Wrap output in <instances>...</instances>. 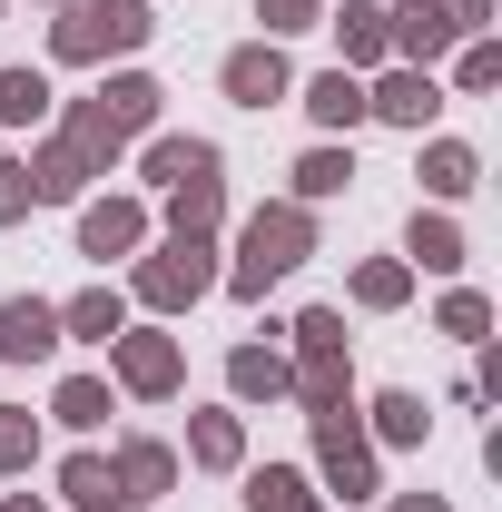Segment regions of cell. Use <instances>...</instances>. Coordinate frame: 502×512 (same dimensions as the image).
Masks as SVG:
<instances>
[{"label": "cell", "instance_id": "cell-1", "mask_svg": "<svg viewBox=\"0 0 502 512\" xmlns=\"http://www.w3.org/2000/svg\"><path fill=\"white\" fill-rule=\"evenodd\" d=\"M315 247H325L315 207H296V197H266V207H247V217H237V247H227V266H217V296L266 306V296H276L296 266H315Z\"/></svg>", "mask_w": 502, "mask_h": 512}, {"label": "cell", "instance_id": "cell-2", "mask_svg": "<svg viewBox=\"0 0 502 512\" xmlns=\"http://www.w3.org/2000/svg\"><path fill=\"white\" fill-rule=\"evenodd\" d=\"M158 40V10L148 0H60L50 20V69H119Z\"/></svg>", "mask_w": 502, "mask_h": 512}, {"label": "cell", "instance_id": "cell-3", "mask_svg": "<svg viewBox=\"0 0 502 512\" xmlns=\"http://www.w3.org/2000/svg\"><path fill=\"white\" fill-rule=\"evenodd\" d=\"M128 306H148L158 325H178L197 316L207 296H217V247L207 237H188V247H168V237H148V247L128 256V286H119Z\"/></svg>", "mask_w": 502, "mask_h": 512}, {"label": "cell", "instance_id": "cell-4", "mask_svg": "<svg viewBox=\"0 0 502 512\" xmlns=\"http://www.w3.org/2000/svg\"><path fill=\"white\" fill-rule=\"evenodd\" d=\"M315 424V493H325V503H345V512H365L384 493V453L365 444V414H355V404H335V414H306Z\"/></svg>", "mask_w": 502, "mask_h": 512}, {"label": "cell", "instance_id": "cell-5", "mask_svg": "<svg viewBox=\"0 0 502 512\" xmlns=\"http://www.w3.org/2000/svg\"><path fill=\"white\" fill-rule=\"evenodd\" d=\"M99 355H109V384H119L128 404H168V394L188 384V345H178V325H158V316L119 325Z\"/></svg>", "mask_w": 502, "mask_h": 512}, {"label": "cell", "instance_id": "cell-6", "mask_svg": "<svg viewBox=\"0 0 502 512\" xmlns=\"http://www.w3.org/2000/svg\"><path fill=\"white\" fill-rule=\"evenodd\" d=\"M69 237H79V256L109 276V266H128V256L158 237V207H148L138 188H89V197H79V227H69Z\"/></svg>", "mask_w": 502, "mask_h": 512}, {"label": "cell", "instance_id": "cell-7", "mask_svg": "<svg viewBox=\"0 0 502 512\" xmlns=\"http://www.w3.org/2000/svg\"><path fill=\"white\" fill-rule=\"evenodd\" d=\"M128 168H138L148 197H168V188H188V178H227V148L197 138V128H148V138L128 148Z\"/></svg>", "mask_w": 502, "mask_h": 512}, {"label": "cell", "instance_id": "cell-8", "mask_svg": "<svg viewBox=\"0 0 502 512\" xmlns=\"http://www.w3.org/2000/svg\"><path fill=\"white\" fill-rule=\"evenodd\" d=\"M365 119L404 128V138H434V119H443V69H404V60H384L375 79H365Z\"/></svg>", "mask_w": 502, "mask_h": 512}, {"label": "cell", "instance_id": "cell-9", "mask_svg": "<svg viewBox=\"0 0 502 512\" xmlns=\"http://www.w3.org/2000/svg\"><path fill=\"white\" fill-rule=\"evenodd\" d=\"M217 89H227L237 109H256V119L286 109V99H296V60H286V40H237V50L217 60Z\"/></svg>", "mask_w": 502, "mask_h": 512}, {"label": "cell", "instance_id": "cell-10", "mask_svg": "<svg viewBox=\"0 0 502 512\" xmlns=\"http://www.w3.org/2000/svg\"><path fill=\"white\" fill-rule=\"evenodd\" d=\"M453 40H463V30H453L443 0H384V50H394L404 69H443Z\"/></svg>", "mask_w": 502, "mask_h": 512}, {"label": "cell", "instance_id": "cell-11", "mask_svg": "<svg viewBox=\"0 0 502 512\" xmlns=\"http://www.w3.org/2000/svg\"><path fill=\"white\" fill-rule=\"evenodd\" d=\"M286 325H266V335H247V345H227V404L247 414V404H286Z\"/></svg>", "mask_w": 502, "mask_h": 512}, {"label": "cell", "instance_id": "cell-12", "mask_svg": "<svg viewBox=\"0 0 502 512\" xmlns=\"http://www.w3.org/2000/svg\"><path fill=\"white\" fill-rule=\"evenodd\" d=\"M109 473H119L128 503H168L188 463H178V444H168V434H109Z\"/></svg>", "mask_w": 502, "mask_h": 512}, {"label": "cell", "instance_id": "cell-13", "mask_svg": "<svg viewBox=\"0 0 502 512\" xmlns=\"http://www.w3.org/2000/svg\"><path fill=\"white\" fill-rule=\"evenodd\" d=\"M355 414H365V444H375V453H424V444H434V414H424V394H414V384L355 394Z\"/></svg>", "mask_w": 502, "mask_h": 512}, {"label": "cell", "instance_id": "cell-14", "mask_svg": "<svg viewBox=\"0 0 502 512\" xmlns=\"http://www.w3.org/2000/svg\"><path fill=\"white\" fill-rule=\"evenodd\" d=\"M414 178H424V207H463V197L483 188V148L473 138H414Z\"/></svg>", "mask_w": 502, "mask_h": 512}, {"label": "cell", "instance_id": "cell-15", "mask_svg": "<svg viewBox=\"0 0 502 512\" xmlns=\"http://www.w3.org/2000/svg\"><path fill=\"white\" fill-rule=\"evenodd\" d=\"M89 99H99V119L119 128L128 148H138V138H148V128H168V89H158V79H148V69H109V79H99V89H89Z\"/></svg>", "mask_w": 502, "mask_h": 512}, {"label": "cell", "instance_id": "cell-16", "mask_svg": "<svg viewBox=\"0 0 502 512\" xmlns=\"http://www.w3.org/2000/svg\"><path fill=\"white\" fill-rule=\"evenodd\" d=\"M404 266H414V276H463V266H473L463 217H453V207H414V217H404Z\"/></svg>", "mask_w": 502, "mask_h": 512}, {"label": "cell", "instance_id": "cell-17", "mask_svg": "<svg viewBox=\"0 0 502 512\" xmlns=\"http://www.w3.org/2000/svg\"><path fill=\"white\" fill-rule=\"evenodd\" d=\"M0 365H60V306L50 296H10L0 306Z\"/></svg>", "mask_w": 502, "mask_h": 512}, {"label": "cell", "instance_id": "cell-18", "mask_svg": "<svg viewBox=\"0 0 502 512\" xmlns=\"http://www.w3.org/2000/svg\"><path fill=\"white\" fill-rule=\"evenodd\" d=\"M178 463L237 483V473H247V414H237V404H197V414H188V453H178Z\"/></svg>", "mask_w": 502, "mask_h": 512}, {"label": "cell", "instance_id": "cell-19", "mask_svg": "<svg viewBox=\"0 0 502 512\" xmlns=\"http://www.w3.org/2000/svg\"><path fill=\"white\" fill-rule=\"evenodd\" d=\"M158 237L168 247H188V237H227V178H188V188H168V207H158Z\"/></svg>", "mask_w": 502, "mask_h": 512}, {"label": "cell", "instance_id": "cell-20", "mask_svg": "<svg viewBox=\"0 0 502 512\" xmlns=\"http://www.w3.org/2000/svg\"><path fill=\"white\" fill-rule=\"evenodd\" d=\"M20 168H30V197H40V207H79V197L99 188V178H89V158L69 148L60 128H50V138H30V158H20Z\"/></svg>", "mask_w": 502, "mask_h": 512}, {"label": "cell", "instance_id": "cell-21", "mask_svg": "<svg viewBox=\"0 0 502 512\" xmlns=\"http://www.w3.org/2000/svg\"><path fill=\"white\" fill-rule=\"evenodd\" d=\"M296 109H306L325 138H355V128H365V79H355V69H315V79H296Z\"/></svg>", "mask_w": 502, "mask_h": 512}, {"label": "cell", "instance_id": "cell-22", "mask_svg": "<svg viewBox=\"0 0 502 512\" xmlns=\"http://www.w3.org/2000/svg\"><path fill=\"white\" fill-rule=\"evenodd\" d=\"M109 414H119V384H109V375H60L40 424H60V434H79V444H89V434H109Z\"/></svg>", "mask_w": 502, "mask_h": 512}, {"label": "cell", "instance_id": "cell-23", "mask_svg": "<svg viewBox=\"0 0 502 512\" xmlns=\"http://www.w3.org/2000/svg\"><path fill=\"white\" fill-rule=\"evenodd\" d=\"M325 30H335V69H355V79H375L394 50H384V0H345V10H325Z\"/></svg>", "mask_w": 502, "mask_h": 512}, {"label": "cell", "instance_id": "cell-24", "mask_svg": "<svg viewBox=\"0 0 502 512\" xmlns=\"http://www.w3.org/2000/svg\"><path fill=\"white\" fill-rule=\"evenodd\" d=\"M345 188H355V138H315L306 158L286 168V197L296 207H335Z\"/></svg>", "mask_w": 502, "mask_h": 512}, {"label": "cell", "instance_id": "cell-25", "mask_svg": "<svg viewBox=\"0 0 502 512\" xmlns=\"http://www.w3.org/2000/svg\"><path fill=\"white\" fill-rule=\"evenodd\" d=\"M237 503L247 512H325V493H315L306 463H247L237 473Z\"/></svg>", "mask_w": 502, "mask_h": 512}, {"label": "cell", "instance_id": "cell-26", "mask_svg": "<svg viewBox=\"0 0 502 512\" xmlns=\"http://www.w3.org/2000/svg\"><path fill=\"white\" fill-rule=\"evenodd\" d=\"M50 119H60V89H50V69L10 60V69H0V128H10V138H40Z\"/></svg>", "mask_w": 502, "mask_h": 512}, {"label": "cell", "instance_id": "cell-27", "mask_svg": "<svg viewBox=\"0 0 502 512\" xmlns=\"http://www.w3.org/2000/svg\"><path fill=\"white\" fill-rule=\"evenodd\" d=\"M414 286H424V276H414L404 256H355V276H345L355 316H404V306H414Z\"/></svg>", "mask_w": 502, "mask_h": 512}, {"label": "cell", "instance_id": "cell-28", "mask_svg": "<svg viewBox=\"0 0 502 512\" xmlns=\"http://www.w3.org/2000/svg\"><path fill=\"white\" fill-rule=\"evenodd\" d=\"M60 138L89 158V178H119V168H128V138L99 119V99H60Z\"/></svg>", "mask_w": 502, "mask_h": 512}, {"label": "cell", "instance_id": "cell-29", "mask_svg": "<svg viewBox=\"0 0 502 512\" xmlns=\"http://www.w3.org/2000/svg\"><path fill=\"white\" fill-rule=\"evenodd\" d=\"M128 325V296L99 276V286H79V296H60V345H109Z\"/></svg>", "mask_w": 502, "mask_h": 512}, {"label": "cell", "instance_id": "cell-30", "mask_svg": "<svg viewBox=\"0 0 502 512\" xmlns=\"http://www.w3.org/2000/svg\"><path fill=\"white\" fill-rule=\"evenodd\" d=\"M286 365H296V355H286ZM286 404H296V414L355 404V355H315V365H296V375H286Z\"/></svg>", "mask_w": 502, "mask_h": 512}, {"label": "cell", "instance_id": "cell-31", "mask_svg": "<svg viewBox=\"0 0 502 512\" xmlns=\"http://www.w3.org/2000/svg\"><path fill=\"white\" fill-rule=\"evenodd\" d=\"M40 453H50V424H40L30 404H0V483H30Z\"/></svg>", "mask_w": 502, "mask_h": 512}, {"label": "cell", "instance_id": "cell-32", "mask_svg": "<svg viewBox=\"0 0 502 512\" xmlns=\"http://www.w3.org/2000/svg\"><path fill=\"white\" fill-rule=\"evenodd\" d=\"M50 483H60V503H69V512H89V503H109V493H119V473H109V453H99V444L60 453V473H50Z\"/></svg>", "mask_w": 502, "mask_h": 512}, {"label": "cell", "instance_id": "cell-33", "mask_svg": "<svg viewBox=\"0 0 502 512\" xmlns=\"http://www.w3.org/2000/svg\"><path fill=\"white\" fill-rule=\"evenodd\" d=\"M502 89V40H453V79H443V99H493Z\"/></svg>", "mask_w": 502, "mask_h": 512}, {"label": "cell", "instance_id": "cell-34", "mask_svg": "<svg viewBox=\"0 0 502 512\" xmlns=\"http://www.w3.org/2000/svg\"><path fill=\"white\" fill-rule=\"evenodd\" d=\"M286 355H296V365H315V355H355L345 306H306V316H286Z\"/></svg>", "mask_w": 502, "mask_h": 512}, {"label": "cell", "instance_id": "cell-35", "mask_svg": "<svg viewBox=\"0 0 502 512\" xmlns=\"http://www.w3.org/2000/svg\"><path fill=\"white\" fill-rule=\"evenodd\" d=\"M434 325L453 335V345H493V296L453 276V286H443V306H434Z\"/></svg>", "mask_w": 502, "mask_h": 512}, {"label": "cell", "instance_id": "cell-36", "mask_svg": "<svg viewBox=\"0 0 502 512\" xmlns=\"http://www.w3.org/2000/svg\"><path fill=\"white\" fill-rule=\"evenodd\" d=\"M325 10L335 0H256V40H306V30H325Z\"/></svg>", "mask_w": 502, "mask_h": 512}, {"label": "cell", "instance_id": "cell-37", "mask_svg": "<svg viewBox=\"0 0 502 512\" xmlns=\"http://www.w3.org/2000/svg\"><path fill=\"white\" fill-rule=\"evenodd\" d=\"M40 197H30V168H20V148H0V227H20Z\"/></svg>", "mask_w": 502, "mask_h": 512}, {"label": "cell", "instance_id": "cell-38", "mask_svg": "<svg viewBox=\"0 0 502 512\" xmlns=\"http://www.w3.org/2000/svg\"><path fill=\"white\" fill-rule=\"evenodd\" d=\"M443 10H453V30H463V40H483V30H493V0H443Z\"/></svg>", "mask_w": 502, "mask_h": 512}, {"label": "cell", "instance_id": "cell-39", "mask_svg": "<svg viewBox=\"0 0 502 512\" xmlns=\"http://www.w3.org/2000/svg\"><path fill=\"white\" fill-rule=\"evenodd\" d=\"M384 512H453V503H443V493H394Z\"/></svg>", "mask_w": 502, "mask_h": 512}, {"label": "cell", "instance_id": "cell-40", "mask_svg": "<svg viewBox=\"0 0 502 512\" xmlns=\"http://www.w3.org/2000/svg\"><path fill=\"white\" fill-rule=\"evenodd\" d=\"M0 512H50V503H40V493H0Z\"/></svg>", "mask_w": 502, "mask_h": 512}, {"label": "cell", "instance_id": "cell-41", "mask_svg": "<svg viewBox=\"0 0 502 512\" xmlns=\"http://www.w3.org/2000/svg\"><path fill=\"white\" fill-rule=\"evenodd\" d=\"M89 512H148V503H128V493H109V503H89Z\"/></svg>", "mask_w": 502, "mask_h": 512}, {"label": "cell", "instance_id": "cell-42", "mask_svg": "<svg viewBox=\"0 0 502 512\" xmlns=\"http://www.w3.org/2000/svg\"><path fill=\"white\" fill-rule=\"evenodd\" d=\"M40 10H60V0H40Z\"/></svg>", "mask_w": 502, "mask_h": 512}, {"label": "cell", "instance_id": "cell-43", "mask_svg": "<svg viewBox=\"0 0 502 512\" xmlns=\"http://www.w3.org/2000/svg\"><path fill=\"white\" fill-rule=\"evenodd\" d=\"M0 10H10V0H0Z\"/></svg>", "mask_w": 502, "mask_h": 512}]
</instances>
